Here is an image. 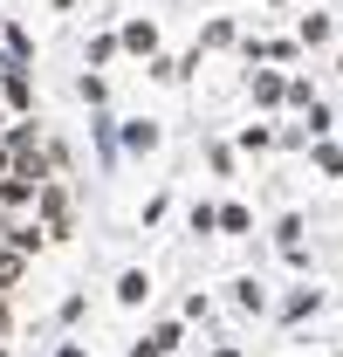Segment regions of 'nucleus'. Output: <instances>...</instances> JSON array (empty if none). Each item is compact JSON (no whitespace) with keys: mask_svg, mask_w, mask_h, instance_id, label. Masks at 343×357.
<instances>
[{"mask_svg":"<svg viewBox=\"0 0 343 357\" xmlns=\"http://www.w3.org/2000/svg\"><path fill=\"white\" fill-rule=\"evenodd\" d=\"M0 103H7V110H21V117L35 110V76H28L21 62H0Z\"/></svg>","mask_w":343,"mask_h":357,"instance_id":"obj_1","label":"nucleus"},{"mask_svg":"<svg viewBox=\"0 0 343 357\" xmlns=\"http://www.w3.org/2000/svg\"><path fill=\"white\" fill-rule=\"evenodd\" d=\"M117 48H130V55H144V62H151V55H158V21H144V14L124 21V28H117Z\"/></svg>","mask_w":343,"mask_h":357,"instance_id":"obj_2","label":"nucleus"},{"mask_svg":"<svg viewBox=\"0 0 343 357\" xmlns=\"http://www.w3.org/2000/svg\"><path fill=\"white\" fill-rule=\"evenodd\" d=\"M7 241H14V255H42L48 227H42V220H14V227H7Z\"/></svg>","mask_w":343,"mask_h":357,"instance_id":"obj_3","label":"nucleus"},{"mask_svg":"<svg viewBox=\"0 0 343 357\" xmlns=\"http://www.w3.org/2000/svg\"><path fill=\"white\" fill-rule=\"evenodd\" d=\"M144 296H151V275H144V268H124V275H117V303H124V310H137Z\"/></svg>","mask_w":343,"mask_h":357,"instance_id":"obj_4","label":"nucleus"},{"mask_svg":"<svg viewBox=\"0 0 343 357\" xmlns=\"http://www.w3.org/2000/svg\"><path fill=\"white\" fill-rule=\"evenodd\" d=\"M158 124H151V117H137V124H124V151H137V158H144V151H158Z\"/></svg>","mask_w":343,"mask_h":357,"instance_id":"obj_5","label":"nucleus"},{"mask_svg":"<svg viewBox=\"0 0 343 357\" xmlns=\"http://www.w3.org/2000/svg\"><path fill=\"white\" fill-rule=\"evenodd\" d=\"M0 206H35V178H21L14 165H7V178H0Z\"/></svg>","mask_w":343,"mask_h":357,"instance_id":"obj_6","label":"nucleus"},{"mask_svg":"<svg viewBox=\"0 0 343 357\" xmlns=\"http://www.w3.org/2000/svg\"><path fill=\"white\" fill-rule=\"evenodd\" d=\"M330 35H337V21H330V14H302V48H323Z\"/></svg>","mask_w":343,"mask_h":357,"instance_id":"obj_7","label":"nucleus"},{"mask_svg":"<svg viewBox=\"0 0 343 357\" xmlns=\"http://www.w3.org/2000/svg\"><path fill=\"white\" fill-rule=\"evenodd\" d=\"M282 96H289V83L275 69H254V103H282Z\"/></svg>","mask_w":343,"mask_h":357,"instance_id":"obj_8","label":"nucleus"},{"mask_svg":"<svg viewBox=\"0 0 343 357\" xmlns=\"http://www.w3.org/2000/svg\"><path fill=\"white\" fill-rule=\"evenodd\" d=\"M234 303H241V310H268V296H261L254 275H241V282H234Z\"/></svg>","mask_w":343,"mask_h":357,"instance_id":"obj_9","label":"nucleus"},{"mask_svg":"<svg viewBox=\"0 0 343 357\" xmlns=\"http://www.w3.org/2000/svg\"><path fill=\"white\" fill-rule=\"evenodd\" d=\"M28 275V255H14V248H0V289H14Z\"/></svg>","mask_w":343,"mask_h":357,"instance_id":"obj_10","label":"nucleus"},{"mask_svg":"<svg viewBox=\"0 0 343 357\" xmlns=\"http://www.w3.org/2000/svg\"><path fill=\"white\" fill-rule=\"evenodd\" d=\"M0 144H7V158H21V151H35V131H28V124H7Z\"/></svg>","mask_w":343,"mask_h":357,"instance_id":"obj_11","label":"nucleus"},{"mask_svg":"<svg viewBox=\"0 0 343 357\" xmlns=\"http://www.w3.org/2000/svg\"><path fill=\"white\" fill-rule=\"evenodd\" d=\"M213 220H220V234H247V206H213Z\"/></svg>","mask_w":343,"mask_h":357,"instance_id":"obj_12","label":"nucleus"},{"mask_svg":"<svg viewBox=\"0 0 343 357\" xmlns=\"http://www.w3.org/2000/svg\"><path fill=\"white\" fill-rule=\"evenodd\" d=\"M89 69H103V62H117V35H96V42H89V55H83Z\"/></svg>","mask_w":343,"mask_h":357,"instance_id":"obj_13","label":"nucleus"},{"mask_svg":"<svg viewBox=\"0 0 343 357\" xmlns=\"http://www.w3.org/2000/svg\"><path fill=\"white\" fill-rule=\"evenodd\" d=\"M316 303H323V296H316V289H296V296H289V303H282V316H289V323H296V316H309V310H316Z\"/></svg>","mask_w":343,"mask_h":357,"instance_id":"obj_14","label":"nucleus"},{"mask_svg":"<svg viewBox=\"0 0 343 357\" xmlns=\"http://www.w3.org/2000/svg\"><path fill=\"white\" fill-rule=\"evenodd\" d=\"M275 241H282V248H302V213H282V220H275Z\"/></svg>","mask_w":343,"mask_h":357,"instance_id":"obj_15","label":"nucleus"},{"mask_svg":"<svg viewBox=\"0 0 343 357\" xmlns=\"http://www.w3.org/2000/svg\"><path fill=\"white\" fill-rule=\"evenodd\" d=\"M241 144H247V151H268V144H275V131H268V124H247V131H241Z\"/></svg>","mask_w":343,"mask_h":357,"instance_id":"obj_16","label":"nucleus"},{"mask_svg":"<svg viewBox=\"0 0 343 357\" xmlns=\"http://www.w3.org/2000/svg\"><path fill=\"white\" fill-rule=\"evenodd\" d=\"M330 124H337V117H330V103H309V137H323Z\"/></svg>","mask_w":343,"mask_h":357,"instance_id":"obj_17","label":"nucleus"},{"mask_svg":"<svg viewBox=\"0 0 343 357\" xmlns=\"http://www.w3.org/2000/svg\"><path fill=\"white\" fill-rule=\"evenodd\" d=\"M213 227H220L213 206H206V199H192V234H213Z\"/></svg>","mask_w":343,"mask_h":357,"instance_id":"obj_18","label":"nucleus"},{"mask_svg":"<svg viewBox=\"0 0 343 357\" xmlns=\"http://www.w3.org/2000/svg\"><path fill=\"white\" fill-rule=\"evenodd\" d=\"M76 96H83V103H103L110 89H103V76H83V83H76Z\"/></svg>","mask_w":343,"mask_h":357,"instance_id":"obj_19","label":"nucleus"},{"mask_svg":"<svg viewBox=\"0 0 343 357\" xmlns=\"http://www.w3.org/2000/svg\"><path fill=\"white\" fill-rule=\"evenodd\" d=\"M130 357H172L165 344H151V337H144V344H130Z\"/></svg>","mask_w":343,"mask_h":357,"instance_id":"obj_20","label":"nucleus"},{"mask_svg":"<svg viewBox=\"0 0 343 357\" xmlns=\"http://www.w3.org/2000/svg\"><path fill=\"white\" fill-rule=\"evenodd\" d=\"M7 330H14V310H7V296H0V337H7Z\"/></svg>","mask_w":343,"mask_h":357,"instance_id":"obj_21","label":"nucleus"},{"mask_svg":"<svg viewBox=\"0 0 343 357\" xmlns=\"http://www.w3.org/2000/svg\"><path fill=\"white\" fill-rule=\"evenodd\" d=\"M55 357H89V351H83V344H62V351H55Z\"/></svg>","mask_w":343,"mask_h":357,"instance_id":"obj_22","label":"nucleus"},{"mask_svg":"<svg viewBox=\"0 0 343 357\" xmlns=\"http://www.w3.org/2000/svg\"><path fill=\"white\" fill-rule=\"evenodd\" d=\"M213 357H241V344H213Z\"/></svg>","mask_w":343,"mask_h":357,"instance_id":"obj_23","label":"nucleus"},{"mask_svg":"<svg viewBox=\"0 0 343 357\" xmlns=\"http://www.w3.org/2000/svg\"><path fill=\"white\" fill-rule=\"evenodd\" d=\"M275 7H282V0H275Z\"/></svg>","mask_w":343,"mask_h":357,"instance_id":"obj_24","label":"nucleus"},{"mask_svg":"<svg viewBox=\"0 0 343 357\" xmlns=\"http://www.w3.org/2000/svg\"><path fill=\"white\" fill-rule=\"evenodd\" d=\"M0 357H7V351H0Z\"/></svg>","mask_w":343,"mask_h":357,"instance_id":"obj_25","label":"nucleus"}]
</instances>
